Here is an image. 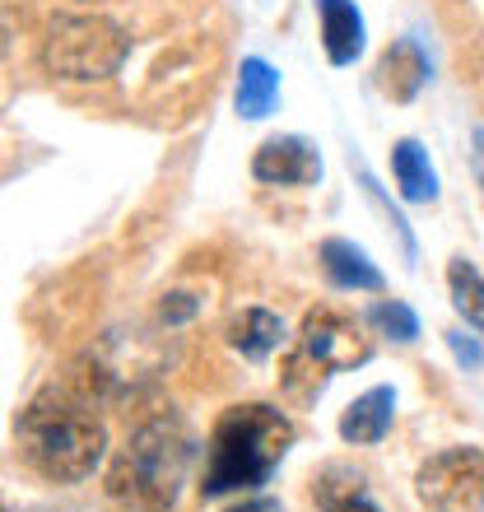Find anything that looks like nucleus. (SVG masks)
Here are the masks:
<instances>
[{"instance_id": "f257e3e1", "label": "nucleus", "mask_w": 484, "mask_h": 512, "mask_svg": "<svg viewBox=\"0 0 484 512\" xmlns=\"http://www.w3.org/2000/svg\"><path fill=\"white\" fill-rule=\"evenodd\" d=\"M108 447V429L89 396L70 387H47L24 405L19 415V452L42 480L52 485H80L98 471Z\"/></svg>"}, {"instance_id": "f03ea898", "label": "nucleus", "mask_w": 484, "mask_h": 512, "mask_svg": "<svg viewBox=\"0 0 484 512\" xmlns=\"http://www.w3.org/2000/svg\"><path fill=\"white\" fill-rule=\"evenodd\" d=\"M191 461H196V438L177 415L145 419L126 438L108 471V494L121 508L135 512H168L177 508L187 489Z\"/></svg>"}, {"instance_id": "7ed1b4c3", "label": "nucleus", "mask_w": 484, "mask_h": 512, "mask_svg": "<svg viewBox=\"0 0 484 512\" xmlns=\"http://www.w3.org/2000/svg\"><path fill=\"white\" fill-rule=\"evenodd\" d=\"M289 447H294V424L275 405H233V410H224L215 433H210V452H205V499L266 485Z\"/></svg>"}, {"instance_id": "20e7f679", "label": "nucleus", "mask_w": 484, "mask_h": 512, "mask_svg": "<svg viewBox=\"0 0 484 512\" xmlns=\"http://www.w3.org/2000/svg\"><path fill=\"white\" fill-rule=\"evenodd\" d=\"M368 359H373V340L359 331V322L336 308H317L303 317V331H298L294 350L284 359L280 382L294 401H312V396H322L331 373L359 368Z\"/></svg>"}, {"instance_id": "39448f33", "label": "nucleus", "mask_w": 484, "mask_h": 512, "mask_svg": "<svg viewBox=\"0 0 484 512\" xmlns=\"http://www.w3.org/2000/svg\"><path fill=\"white\" fill-rule=\"evenodd\" d=\"M131 56L126 28L108 14H56L42 38V61L56 80L89 84L117 75L121 61Z\"/></svg>"}, {"instance_id": "423d86ee", "label": "nucleus", "mask_w": 484, "mask_h": 512, "mask_svg": "<svg viewBox=\"0 0 484 512\" xmlns=\"http://www.w3.org/2000/svg\"><path fill=\"white\" fill-rule=\"evenodd\" d=\"M415 494L429 512H484V452L447 447L415 475Z\"/></svg>"}, {"instance_id": "0eeeda50", "label": "nucleus", "mask_w": 484, "mask_h": 512, "mask_svg": "<svg viewBox=\"0 0 484 512\" xmlns=\"http://www.w3.org/2000/svg\"><path fill=\"white\" fill-rule=\"evenodd\" d=\"M252 177L270 182V187H312L322 177V154L303 140V135H270L256 149Z\"/></svg>"}, {"instance_id": "6e6552de", "label": "nucleus", "mask_w": 484, "mask_h": 512, "mask_svg": "<svg viewBox=\"0 0 484 512\" xmlns=\"http://www.w3.org/2000/svg\"><path fill=\"white\" fill-rule=\"evenodd\" d=\"M429 84V56L415 38H396L377 61V89L391 103H415L419 89Z\"/></svg>"}, {"instance_id": "1a4fd4ad", "label": "nucleus", "mask_w": 484, "mask_h": 512, "mask_svg": "<svg viewBox=\"0 0 484 512\" xmlns=\"http://www.w3.org/2000/svg\"><path fill=\"white\" fill-rule=\"evenodd\" d=\"M312 503H317V512H382V503L373 499L368 475L345 466V461H331V466L317 471V480H312Z\"/></svg>"}, {"instance_id": "9d476101", "label": "nucleus", "mask_w": 484, "mask_h": 512, "mask_svg": "<svg viewBox=\"0 0 484 512\" xmlns=\"http://www.w3.org/2000/svg\"><path fill=\"white\" fill-rule=\"evenodd\" d=\"M317 19H322V47L331 66H354L363 56V14L354 0H317Z\"/></svg>"}, {"instance_id": "9b49d317", "label": "nucleus", "mask_w": 484, "mask_h": 512, "mask_svg": "<svg viewBox=\"0 0 484 512\" xmlns=\"http://www.w3.org/2000/svg\"><path fill=\"white\" fill-rule=\"evenodd\" d=\"M391 419H396V391L373 387V391H363L359 401L340 415V438L354 447H373L391 433Z\"/></svg>"}, {"instance_id": "f8f14e48", "label": "nucleus", "mask_w": 484, "mask_h": 512, "mask_svg": "<svg viewBox=\"0 0 484 512\" xmlns=\"http://www.w3.org/2000/svg\"><path fill=\"white\" fill-rule=\"evenodd\" d=\"M322 270L336 289H363V294H377V289H382V270H377L373 261H368V252H363L359 243H350V238H326Z\"/></svg>"}, {"instance_id": "ddd939ff", "label": "nucleus", "mask_w": 484, "mask_h": 512, "mask_svg": "<svg viewBox=\"0 0 484 512\" xmlns=\"http://www.w3.org/2000/svg\"><path fill=\"white\" fill-rule=\"evenodd\" d=\"M233 103H238L242 122H261V117H270L275 103H280V75H275V66L261 61V56H247V61L238 66V94H233Z\"/></svg>"}, {"instance_id": "4468645a", "label": "nucleus", "mask_w": 484, "mask_h": 512, "mask_svg": "<svg viewBox=\"0 0 484 512\" xmlns=\"http://www.w3.org/2000/svg\"><path fill=\"white\" fill-rule=\"evenodd\" d=\"M229 345L242 354V359L261 364V359H270V354L284 345V322L266 308H247L229 322Z\"/></svg>"}, {"instance_id": "2eb2a0df", "label": "nucleus", "mask_w": 484, "mask_h": 512, "mask_svg": "<svg viewBox=\"0 0 484 512\" xmlns=\"http://www.w3.org/2000/svg\"><path fill=\"white\" fill-rule=\"evenodd\" d=\"M391 173H396V187H401L405 201L429 205L438 196V173H433L429 149L419 140H396L391 145Z\"/></svg>"}, {"instance_id": "dca6fc26", "label": "nucleus", "mask_w": 484, "mask_h": 512, "mask_svg": "<svg viewBox=\"0 0 484 512\" xmlns=\"http://www.w3.org/2000/svg\"><path fill=\"white\" fill-rule=\"evenodd\" d=\"M447 289H452V308H457V317L471 326V331L484 336V275L466 261V256H457V261L447 266Z\"/></svg>"}, {"instance_id": "f3484780", "label": "nucleus", "mask_w": 484, "mask_h": 512, "mask_svg": "<svg viewBox=\"0 0 484 512\" xmlns=\"http://www.w3.org/2000/svg\"><path fill=\"white\" fill-rule=\"evenodd\" d=\"M368 326H373L377 336H391L396 345H410V340L419 336V317L405 308L401 298H382V303H373V308H368Z\"/></svg>"}, {"instance_id": "a211bd4d", "label": "nucleus", "mask_w": 484, "mask_h": 512, "mask_svg": "<svg viewBox=\"0 0 484 512\" xmlns=\"http://www.w3.org/2000/svg\"><path fill=\"white\" fill-rule=\"evenodd\" d=\"M196 308H201V298H196V294H168L159 303V317L168 326H177V322H191V317H196Z\"/></svg>"}, {"instance_id": "6ab92c4d", "label": "nucleus", "mask_w": 484, "mask_h": 512, "mask_svg": "<svg viewBox=\"0 0 484 512\" xmlns=\"http://www.w3.org/2000/svg\"><path fill=\"white\" fill-rule=\"evenodd\" d=\"M447 345H452V354H457V359H461L466 368H480L484 354H480V345H475V340L466 336V331H447Z\"/></svg>"}, {"instance_id": "aec40b11", "label": "nucleus", "mask_w": 484, "mask_h": 512, "mask_svg": "<svg viewBox=\"0 0 484 512\" xmlns=\"http://www.w3.org/2000/svg\"><path fill=\"white\" fill-rule=\"evenodd\" d=\"M229 512H284L275 499H242V503H233Z\"/></svg>"}, {"instance_id": "412c9836", "label": "nucleus", "mask_w": 484, "mask_h": 512, "mask_svg": "<svg viewBox=\"0 0 484 512\" xmlns=\"http://www.w3.org/2000/svg\"><path fill=\"white\" fill-rule=\"evenodd\" d=\"M475 168H480V177H484V131H475Z\"/></svg>"}]
</instances>
